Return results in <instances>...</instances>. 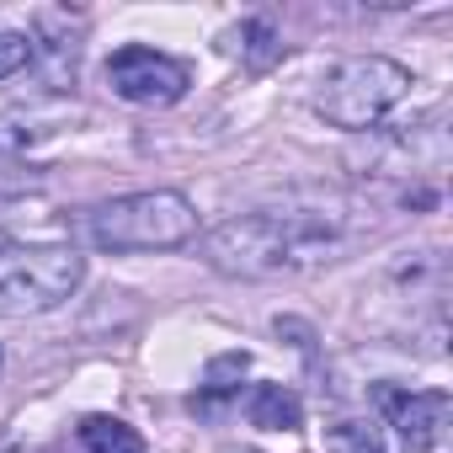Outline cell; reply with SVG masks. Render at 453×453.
<instances>
[{
  "label": "cell",
  "mask_w": 453,
  "mask_h": 453,
  "mask_svg": "<svg viewBox=\"0 0 453 453\" xmlns=\"http://www.w3.org/2000/svg\"><path fill=\"white\" fill-rule=\"evenodd\" d=\"M273 331H278V336H294V347H299V352H310V347H315V331H310L304 320H294V315H278V320H273Z\"/></svg>",
  "instance_id": "13"
},
{
  "label": "cell",
  "mask_w": 453,
  "mask_h": 453,
  "mask_svg": "<svg viewBox=\"0 0 453 453\" xmlns=\"http://www.w3.org/2000/svg\"><path fill=\"white\" fill-rule=\"evenodd\" d=\"M246 416L262 432H294L304 421V405H299V395L288 384H257L251 400H246Z\"/></svg>",
  "instance_id": "7"
},
{
  "label": "cell",
  "mask_w": 453,
  "mask_h": 453,
  "mask_svg": "<svg viewBox=\"0 0 453 453\" xmlns=\"http://www.w3.org/2000/svg\"><path fill=\"white\" fill-rule=\"evenodd\" d=\"M0 251H12V230H6V213H0Z\"/></svg>",
  "instance_id": "14"
},
{
  "label": "cell",
  "mask_w": 453,
  "mask_h": 453,
  "mask_svg": "<svg viewBox=\"0 0 453 453\" xmlns=\"http://www.w3.org/2000/svg\"><path fill=\"white\" fill-rule=\"evenodd\" d=\"M86 278V257L75 246H12L0 251V315H49Z\"/></svg>",
  "instance_id": "4"
},
{
  "label": "cell",
  "mask_w": 453,
  "mask_h": 453,
  "mask_svg": "<svg viewBox=\"0 0 453 453\" xmlns=\"http://www.w3.org/2000/svg\"><path fill=\"white\" fill-rule=\"evenodd\" d=\"M81 442H86V453H139V432L118 416H86Z\"/></svg>",
  "instance_id": "8"
},
{
  "label": "cell",
  "mask_w": 453,
  "mask_h": 453,
  "mask_svg": "<svg viewBox=\"0 0 453 453\" xmlns=\"http://www.w3.org/2000/svg\"><path fill=\"white\" fill-rule=\"evenodd\" d=\"M347 246L342 208H283V213H235L203 235V262L224 278H294L336 262Z\"/></svg>",
  "instance_id": "1"
},
{
  "label": "cell",
  "mask_w": 453,
  "mask_h": 453,
  "mask_svg": "<svg viewBox=\"0 0 453 453\" xmlns=\"http://www.w3.org/2000/svg\"><path fill=\"white\" fill-rule=\"evenodd\" d=\"M241 38H246L251 70H267L273 59H283V43H278V33H273L267 22H246V27H241Z\"/></svg>",
  "instance_id": "11"
},
{
  "label": "cell",
  "mask_w": 453,
  "mask_h": 453,
  "mask_svg": "<svg viewBox=\"0 0 453 453\" xmlns=\"http://www.w3.org/2000/svg\"><path fill=\"white\" fill-rule=\"evenodd\" d=\"M326 453H384V442L368 421H331L326 426Z\"/></svg>",
  "instance_id": "10"
},
{
  "label": "cell",
  "mask_w": 453,
  "mask_h": 453,
  "mask_svg": "<svg viewBox=\"0 0 453 453\" xmlns=\"http://www.w3.org/2000/svg\"><path fill=\"white\" fill-rule=\"evenodd\" d=\"M379 400H384V411L411 453H432L453 421L448 389H379Z\"/></svg>",
  "instance_id": "6"
},
{
  "label": "cell",
  "mask_w": 453,
  "mask_h": 453,
  "mask_svg": "<svg viewBox=\"0 0 453 453\" xmlns=\"http://www.w3.org/2000/svg\"><path fill=\"white\" fill-rule=\"evenodd\" d=\"M86 235L96 251H176L197 235V213L181 192H123L86 208Z\"/></svg>",
  "instance_id": "2"
},
{
  "label": "cell",
  "mask_w": 453,
  "mask_h": 453,
  "mask_svg": "<svg viewBox=\"0 0 453 453\" xmlns=\"http://www.w3.org/2000/svg\"><path fill=\"white\" fill-rule=\"evenodd\" d=\"M246 373H251V352H224V357H213V363H208V373H203V400H224V395H235Z\"/></svg>",
  "instance_id": "9"
},
{
  "label": "cell",
  "mask_w": 453,
  "mask_h": 453,
  "mask_svg": "<svg viewBox=\"0 0 453 453\" xmlns=\"http://www.w3.org/2000/svg\"><path fill=\"white\" fill-rule=\"evenodd\" d=\"M411 91V70L384 59V54H357V59H342L331 65L320 81H315V96L310 107L331 123V128H347V134H363V128H379L400 96Z\"/></svg>",
  "instance_id": "3"
},
{
  "label": "cell",
  "mask_w": 453,
  "mask_h": 453,
  "mask_svg": "<svg viewBox=\"0 0 453 453\" xmlns=\"http://www.w3.org/2000/svg\"><path fill=\"white\" fill-rule=\"evenodd\" d=\"M33 65V38L27 33H12V27H0V81H12Z\"/></svg>",
  "instance_id": "12"
},
{
  "label": "cell",
  "mask_w": 453,
  "mask_h": 453,
  "mask_svg": "<svg viewBox=\"0 0 453 453\" xmlns=\"http://www.w3.org/2000/svg\"><path fill=\"white\" fill-rule=\"evenodd\" d=\"M107 86H112V96L128 102V107H171V102L187 96L192 70H187L181 59L160 54V49L128 43V49H118V54L107 59Z\"/></svg>",
  "instance_id": "5"
}]
</instances>
